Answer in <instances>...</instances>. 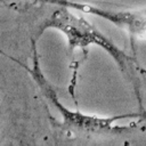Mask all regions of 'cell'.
Masks as SVG:
<instances>
[{
    "instance_id": "obj_2",
    "label": "cell",
    "mask_w": 146,
    "mask_h": 146,
    "mask_svg": "<svg viewBox=\"0 0 146 146\" xmlns=\"http://www.w3.org/2000/svg\"><path fill=\"white\" fill-rule=\"evenodd\" d=\"M49 29H54L63 33L71 50H75L78 48L84 49L89 46H97L104 49L114 59L124 76L130 81L135 90L138 105L143 111H145L143 108L141 98V87L143 83H145L140 76V74H143V70L139 67L135 55L129 56L125 54L91 23L83 17L74 15L72 11H70V8L65 6H60L58 9L52 11L43 24L40 25L39 32L36 33V39Z\"/></svg>"
},
{
    "instance_id": "obj_1",
    "label": "cell",
    "mask_w": 146,
    "mask_h": 146,
    "mask_svg": "<svg viewBox=\"0 0 146 146\" xmlns=\"http://www.w3.org/2000/svg\"><path fill=\"white\" fill-rule=\"evenodd\" d=\"M22 66L26 68L29 74L32 76L35 84L41 90L44 98L52 105V107L59 113L62 117V122L59 127L62 130L73 133L75 136L81 137H127L137 131L140 128L141 121L146 120V111H141L139 113H129L114 115L108 117H102L97 115H90L82 113L81 111H72L67 108L58 98L56 90L49 80L44 76L35 48V43L33 41V59L32 67H26L23 63Z\"/></svg>"
},
{
    "instance_id": "obj_3",
    "label": "cell",
    "mask_w": 146,
    "mask_h": 146,
    "mask_svg": "<svg viewBox=\"0 0 146 146\" xmlns=\"http://www.w3.org/2000/svg\"><path fill=\"white\" fill-rule=\"evenodd\" d=\"M47 2L57 3L59 6H65L67 8L78 9L80 11L99 16L119 29L125 30L131 39V44L135 40H146V9L137 10H115L97 7L88 3H78L68 0H43Z\"/></svg>"
}]
</instances>
